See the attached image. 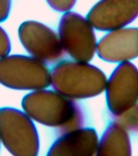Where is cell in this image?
Masks as SVG:
<instances>
[{"label":"cell","instance_id":"9","mask_svg":"<svg viewBox=\"0 0 138 156\" xmlns=\"http://www.w3.org/2000/svg\"><path fill=\"white\" fill-rule=\"evenodd\" d=\"M97 55L112 63L131 62L138 58V27H124L107 32L98 41Z\"/></svg>","mask_w":138,"mask_h":156},{"label":"cell","instance_id":"13","mask_svg":"<svg viewBox=\"0 0 138 156\" xmlns=\"http://www.w3.org/2000/svg\"><path fill=\"white\" fill-rule=\"evenodd\" d=\"M46 2L56 12L65 13L72 10L77 0H46Z\"/></svg>","mask_w":138,"mask_h":156},{"label":"cell","instance_id":"10","mask_svg":"<svg viewBox=\"0 0 138 156\" xmlns=\"http://www.w3.org/2000/svg\"><path fill=\"white\" fill-rule=\"evenodd\" d=\"M99 139L94 128L83 126L61 134L46 156H95Z\"/></svg>","mask_w":138,"mask_h":156},{"label":"cell","instance_id":"4","mask_svg":"<svg viewBox=\"0 0 138 156\" xmlns=\"http://www.w3.org/2000/svg\"><path fill=\"white\" fill-rule=\"evenodd\" d=\"M0 84L16 90H38L50 85V71L32 56L12 55L0 58Z\"/></svg>","mask_w":138,"mask_h":156},{"label":"cell","instance_id":"8","mask_svg":"<svg viewBox=\"0 0 138 156\" xmlns=\"http://www.w3.org/2000/svg\"><path fill=\"white\" fill-rule=\"evenodd\" d=\"M138 17V0H99L87 19L98 31L110 32L132 24Z\"/></svg>","mask_w":138,"mask_h":156},{"label":"cell","instance_id":"11","mask_svg":"<svg viewBox=\"0 0 138 156\" xmlns=\"http://www.w3.org/2000/svg\"><path fill=\"white\" fill-rule=\"evenodd\" d=\"M95 156H133L130 133L116 120L110 122L99 137Z\"/></svg>","mask_w":138,"mask_h":156},{"label":"cell","instance_id":"14","mask_svg":"<svg viewBox=\"0 0 138 156\" xmlns=\"http://www.w3.org/2000/svg\"><path fill=\"white\" fill-rule=\"evenodd\" d=\"M12 44L7 32L0 26V58L9 55Z\"/></svg>","mask_w":138,"mask_h":156},{"label":"cell","instance_id":"6","mask_svg":"<svg viewBox=\"0 0 138 156\" xmlns=\"http://www.w3.org/2000/svg\"><path fill=\"white\" fill-rule=\"evenodd\" d=\"M107 107L116 119L138 104V68L132 62L118 63L107 80Z\"/></svg>","mask_w":138,"mask_h":156},{"label":"cell","instance_id":"5","mask_svg":"<svg viewBox=\"0 0 138 156\" xmlns=\"http://www.w3.org/2000/svg\"><path fill=\"white\" fill-rule=\"evenodd\" d=\"M58 36L64 52L73 60L90 62L94 58L98 41L87 17L71 11L65 12L58 24Z\"/></svg>","mask_w":138,"mask_h":156},{"label":"cell","instance_id":"1","mask_svg":"<svg viewBox=\"0 0 138 156\" xmlns=\"http://www.w3.org/2000/svg\"><path fill=\"white\" fill-rule=\"evenodd\" d=\"M21 106L32 120L63 134L84 126L85 115L76 100L55 90H34L23 98Z\"/></svg>","mask_w":138,"mask_h":156},{"label":"cell","instance_id":"7","mask_svg":"<svg viewBox=\"0 0 138 156\" xmlns=\"http://www.w3.org/2000/svg\"><path fill=\"white\" fill-rule=\"evenodd\" d=\"M18 35L22 46L29 55L44 63H57L64 55L58 34L41 22H23L18 29Z\"/></svg>","mask_w":138,"mask_h":156},{"label":"cell","instance_id":"15","mask_svg":"<svg viewBox=\"0 0 138 156\" xmlns=\"http://www.w3.org/2000/svg\"><path fill=\"white\" fill-rule=\"evenodd\" d=\"M12 9V0H0V22L8 18Z\"/></svg>","mask_w":138,"mask_h":156},{"label":"cell","instance_id":"3","mask_svg":"<svg viewBox=\"0 0 138 156\" xmlns=\"http://www.w3.org/2000/svg\"><path fill=\"white\" fill-rule=\"evenodd\" d=\"M0 141L12 156L39 155L36 125L25 112L16 108H0Z\"/></svg>","mask_w":138,"mask_h":156},{"label":"cell","instance_id":"12","mask_svg":"<svg viewBox=\"0 0 138 156\" xmlns=\"http://www.w3.org/2000/svg\"><path fill=\"white\" fill-rule=\"evenodd\" d=\"M113 120L120 123L129 133L138 134V104Z\"/></svg>","mask_w":138,"mask_h":156},{"label":"cell","instance_id":"2","mask_svg":"<svg viewBox=\"0 0 138 156\" xmlns=\"http://www.w3.org/2000/svg\"><path fill=\"white\" fill-rule=\"evenodd\" d=\"M104 71L89 62L63 60L50 71V85L55 91L73 100L91 98L104 92Z\"/></svg>","mask_w":138,"mask_h":156}]
</instances>
